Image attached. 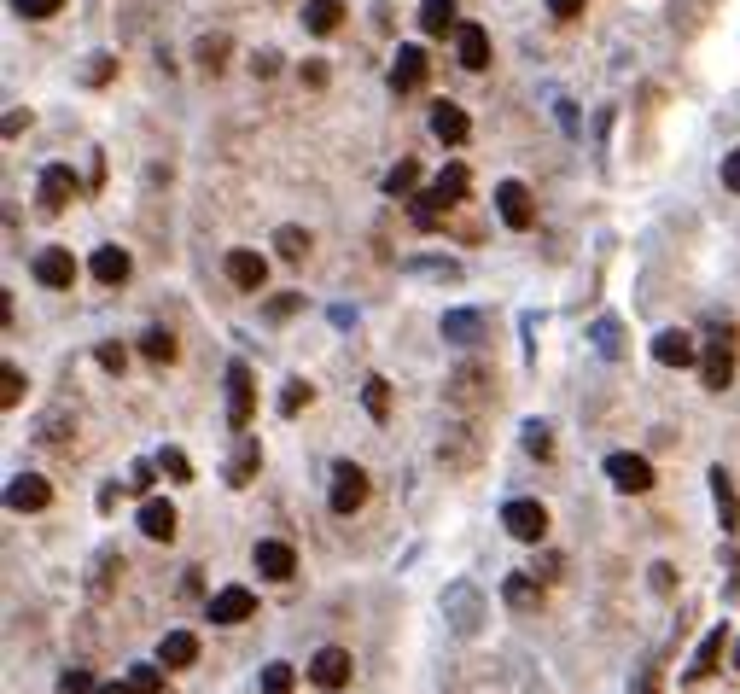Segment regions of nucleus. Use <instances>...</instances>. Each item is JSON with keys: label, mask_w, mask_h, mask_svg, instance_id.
<instances>
[{"label": "nucleus", "mask_w": 740, "mask_h": 694, "mask_svg": "<svg viewBox=\"0 0 740 694\" xmlns=\"http://www.w3.org/2000/svg\"><path fill=\"white\" fill-rule=\"evenodd\" d=\"M292 310H298V298H274V304H269V315H274V321H286Z\"/></svg>", "instance_id": "obj_57"}, {"label": "nucleus", "mask_w": 740, "mask_h": 694, "mask_svg": "<svg viewBox=\"0 0 740 694\" xmlns=\"http://www.w3.org/2000/svg\"><path fill=\"white\" fill-rule=\"evenodd\" d=\"M152 473H158V461H135L129 467V490H152Z\"/></svg>", "instance_id": "obj_48"}, {"label": "nucleus", "mask_w": 740, "mask_h": 694, "mask_svg": "<svg viewBox=\"0 0 740 694\" xmlns=\"http://www.w3.org/2000/svg\"><path fill=\"white\" fill-rule=\"evenodd\" d=\"M443 339H449V345H472V339H484V315H478V310H449V315H443Z\"/></svg>", "instance_id": "obj_28"}, {"label": "nucleus", "mask_w": 740, "mask_h": 694, "mask_svg": "<svg viewBox=\"0 0 740 694\" xmlns=\"http://www.w3.org/2000/svg\"><path fill=\"white\" fill-rule=\"evenodd\" d=\"M735 671H740V642H735Z\"/></svg>", "instance_id": "obj_59"}, {"label": "nucleus", "mask_w": 740, "mask_h": 694, "mask_svg": "<svg viewBox=\"0 0 740 694\" xmlns=\"http://www.w3.org/2000/svg\"><path fill=\"white\" fill-rule=\"evenodd\" d=\"M47 502H53V485L35 479V473H18V479L6 485V508H12V514H41Z\"/></svg>", "instance_id": "obj_15"}, {"label": "nucleus", "mask_w": 740, "mask_h": 694, "mask_svg": "<svg viewBox=\"0 0 740 694\" xmlns=\"http://www.w3.org/2000/svg\"><path fill=\"white\" fill-rule=\"evenodd\" d=\"M438 461H443V467H455V473L478 467V444L467 438V426H455V432H449V438L438 444Z\"/></svg>", "instance_id": "obj_24"}, {"label": "nucleus", "mask_w": 740, "mask_h": 694, "mask_svg": "<svg viewBox=\"0 0 740 694\" xmlns=\"http://www.w3.org/2000/svg\"><path fill=\"white\" fill-rule=\"evenodd\" d=\"M432 187H438V193L449 199V205H461V199L472 193V175H467V164H449V170H443L438 181H432Z\"/></svg>", "instance_id": "obj_33"}, {"label": "nucleus", "mask_w": 740, "mask_h": 694, "mask_svg": "<svg viewBox=\"0 0 740 694\" xmlns=\"http://www.w3.org/2000/svg\"><path fill=\"white\" fill-rule=\"evenodd\" d=\"M344 24V0H303V30L309 35H333Z\"/></svg>", "instance_id": "obj_25"}, {"label": "nucleus", "mask_w": 740, "mask_h": 694, "mask_svg": "<svg viewBox=\"0 0 740 694\" xmlns=\"http://www.w3.org/2000/svg\"><path fill=\"white\" fill-rule=\"evenodd\" d=\"M158 473H169L175 485H193V461L175 450V444H169V450H158Z\"/></svg>", "instance_id": "obj_37"}, {"label": "nucleus", "mask_w": 740, "mask_h": 694, "mask_svg": "<svg viewBox=\"0 0 740 694\" xmlns=\"http://www.w3.org/2000/svg\"><path fill=\"white\" fill-rule=\"evenodd\" d=\"M199 65L210 70V76L228 65V35H204V41H199Z\"/></svg>", "instance_id": "obj_39"}, {"label": "nucleus", "mask_w": 740, "mask_h": 694, "mask_svg": "<svg viewBox=\"0 0 740 694\" xmlns=\"http://www.w3.org/2000/svg\"><path fill=\"white\" fill-rule=\"evenodd\" d=\"M525 450L537 455V461H548V455H554V438H548V420H525Z\"/></svg>", "instance_id": "obj_41"}, {"label": "nucleus", "mask_w": 740, "mask_h": 694, "mask_svg": "<svg viewBox=\"0 0 740 694\" xmlns=\"http://www.w3.org/2000/svg\"><path fill=\"white\" fill-rule=\"evenodd\" d=\"M630 694H659V671L647 665V671H641V677H636V689H630Z\"/></svg>", "instance_id": "obj_55"}, {"label": "nucleus", "mask_w": 740, "mask_h": 694, "mask_svg": "<svg viewBox=\"0 0 740 694\" xmlns=\"http://www.w3.org/2000/svg\"><path fill=\"white\" fill-rule=\"evenodd\" d=\"M502 601L513 607V613H531V607H542V578H537V572H507Z\"/></svg>", "instance_id": "obj_21"}, {"label": "nucleus", "mask_w": 740, "mask_h": 694, "mask_svg": "<svg viewBox=\"0 0 740 694\" xmlns=\"http://www.w3.org/2000/svg\"><path fill=\"white\" fill-rule=\"evenodd\" d=\"M164 671H169L164 660H158V665H135V671H129V683H135L140 694H164Z\"/></svg>", "instance_id": "obj_40"}, {"label": "nucleus", "mask_w": 740, "mask_h": 694, "mask_svg": "<svg viewBox=\"0 0 740 694\" xmlns=\"http://www.w3.org/2000/svg\"><path fill=\"white\" fill-rule=\"evenodd\" d=\"M94 280H100V286H123V280H129V251H123V245H100V251H94Z\"/></svg>", "instance_id": "obj_26"}, {"label": "nucleus", "mask_w": 740, "mask_h": 694, "mask_svg": "<svg viewBox=\"0 0 740 694\" xmlns=\"http://www.w3.org/2000/svg\"><path fill=\"white\" fill-rule=\"evenodd\" d=\"M204 619L210 625H245V619H257V595L245 584H228V590H216L204 601Z\"/></svg>", "instance_id": "obj_4"}, {"label": "nucleus", "mask_w": 740, "mask_h": 694, "mask_svg": "<svg viewBox=\"0 0 740 694\" xmlns=\"http://www.w3.org/2000/svg\"><path fill=\"white\" fill-rule=\"evenodd\" d=\"M595 350H601V356H624V345H618V321H595Z\"/></svg>", "instance_id": "obj_46"}, {"label": "nucleus", "mask_w": 740, "mask_h": 694, "mask_svg": "<svg viewBox=\"0 0 740 694\" xmlns=\"http://www.w3.org/2000/svg\"><path fill=\"white\" fill-rule=\"evenodd\" d=\"M140 356H146V362H158V368H164V362H175V333H169V327L140 333Z\"/></svg>", "instance_id": "obj_32"}, {"label": "nucleus", "mask_w": 740, "mask_h": 694, "mask_svg": "<svg viewBox=\"0 0 740 694\" xmlns=\"http://www.w3.org/2000/svg\"><path fill=\"white\" fill-rule=\"evenodd\" d=\"M327 502H333V514H356V508L368 502V473H362L356 461H338L333 467V496H327Z\"/></svg>", "instance_id": "obj_9"}, {"label": "nucleus", "mask_w": 740, "mask_h": 694, "mask_svg": "<svg viewBox=\"0 0 740 694\" xmlns=\"http://www.w3.org/2000/svg\"><path fill=\"white\" fill-rule=\"evenodd\" d=\"M455 59L467 70H484L490 65V30L484 24H455Z\"/></svg>", "instance_id": "obj_18"}, {"label": "nucleus", "mask_w": 740, "mask_h": 694, "mask_svg": "<svg viewBox=\"0 0 740 694\" xmlns=\"http://www.w3.org/2000/svg\"><path fill=\"white\" fill-rule=\"evenodd\" d=\"M700 380L711 391H723V385L735 380V327H723L717 339H706V350H700Z\"/></svg>", "instance_id": "obj_3"}, {"label": "nucleus", "mask_w": 740, "mask_h": 694, "mask_svg": "<svg viewBox=\"0 0 740 694\" xmlns=\"http://www.w3.org/2000/svg\"><path fill=\"white\" fill-rule=\"evenodd\" d=\"M298 76H303V88H327V65H321V59H309Z\"/></svg>", "instance_id": "obj_52"}, {"label": "nucleus", "mask_w": 740, "mask_h": 694, "mask_svg": "<svg viewBox=\"0 0 740 694\" xmlns=\"http://www.w3.org/2000/svg\"><path fill=\"white\" fill-rule=\"evenodd\" d=\"M537 578H542V584H554V578H566V560H560V555H542Z\"/></svg>", "instance_id": "obj_53"}, {"label": "nucleus", "mask_w": 740, "mask_h": 694, "mask_svg": "<svg viewBox=\"0 0 740 694\" xmlns=\"http://www.w3.org/2000/svg\"><path fill=\"white\" fill-rule=\"evenodd\" d=\"M158 660H164L169 671L193 665V660H199V636H193V630H169V636H164V648H158Z\"/></svg>", "instance_id": "obj_27"}, {"label": "nucleus", "mask_w": 740, "mask_h": 694, "mask_svg": "<svg viewBox=\"0 0 740 694\" xmlns=\"http://www.w3.org/2000/svg\"><path fill=\"white\" fill-rule=\"evenodd\" d=\"M251 566H257L269 584H286V578L298 572V555H292V543H280V537H263V543L251 549Z\"/></svg>", "instance_id": "obj_12"}, {"label": "nucleus", "mask_w": 740, "mask_h": 694, "mask_svg": "<svg viewBox=\"0 0 740 694\" xmlns=\"http://www.w3.org/2000/svg\"><path fill=\"white\" fill-rule=\"evenodd\" d=\"M251 420H257V380H251L245 362H234V368H228V426L245 432Z\"/></svg>", "instance_id": "obj_5"}, {"label": "nucleus", "mask_w": 740, "mask_h": 694, "mask_svg": "<svg viewBox=\"0 0 740 694\" xmlns=\"http://www.w3.org/2000/svg\"><path fill=\"white\" fill-rule=\"evenodd\" d=\"M59 6H65V0H12V12H18V18H53Z\"/></svg>", "instance_id": "obj_47"}, {"label": "nucleus", "mask_w": 740, "mask_h": 694, "mask_svg": "<svg viewBox=\"0 0 740 694\" xmlns=\"http://www.w3.org/2000/svg\"><path fill=\"white\" fill-rule=\"evenodd\" d=\"M35 280L41 286H53V292H70L76 286V257H70L65 245H47V251H35Z\"/></svg>", "instance_id": "obj_11"}, {"label": "nucleus", "mask_w": 740, "mask_h": 694, "mask_svg": "<svg viewBox=\"0 0 740 694\" xmlns=\"http://www.w3.org/2000/svg\"><path fill=\"white\" fill-rule=\"evenodd\" d=\"M426 70H432L426 47H397V65H391V88H397V94H414V88L426 82Z\"/></svg>", "instance_id": "obj_17"}, {"label": "nucleus", "mask_w": 740, "mask_h": 694, "mask_svg": "<svg viewBox=\"0 0 740 694\" xmlns=\"http://www.w3.org/2000/svg\"><path fill=\"white\" fill-rule=\"evenodd\" d=\"M408 216H414V228H420V234H438L443 216H449V199H443L438 187H426V193H414V199H408Z\"/></svg>", "instance_id": "obj_20"}, {"label": "nucleus", "mask_w": 740, "mask_h": 694, "mask_svg": "<svg viewBox=\"0 0 740 694\" xmlns=\"http://www.w3.org/2000/svg\"><path fill=\"white\" fill-rule=\"evenodd\" d=\"M723 642H729V625L706 630V642H700V654H694V665H688V683H706L711 671H717V660H723Z\"/></svg>", "instance_id": "obj_23"}, {"label": "nucleus", "mask_w": 740, "mask_h": 694, "mask_svg": "<svg viewBox=\"0 0 740 694\" xmlns=\"http://www.w3.org/2000/svg\"><path fill=\"white\" fill-rule=\"evenodd\" d=\"M606 479H612V490H624V496H641V490H653V461L647 455H606Z\"/></svg>", "instance_id": "obj_6"}, {"label": "nucleus", "mask_w": 740, "mask_h": 694, "mask_svg": "<svg viewBox=\"0 0 740 694\" xmlns=\"http://www.w3.org/2000/svg\"><path fill=\"white\" fill-rule=\"evenodd\" d=\"M309 228H280V234H274V251H280V257H286V263H298V257H309Z\"/></svg>", "instance_id": "obj_35"}, {"label": "nucleus", "mask_w": 740, "mask_h": 694, "mask_svg": "<svg viewBox=\"0 0 740 694\" xmlns=\"http://www.w3.org/2000/svg\"><path fill=\"white\" fill-rule=\"evenodd\" d=\"M59 694H100V683H94L82 665H70L65 677H59Z\"/></svg>", "instance_id": "obj_45"}, {"label": "nucleus", "mask_w": 740, "mask_h": 694, "mask_svg": "<svg viewBox=\"0 0 740 694\" xmlns=\"http://www.w3.org/2000/svg\"><path fill=\"white\" fill-rule=\"evenodd\" d=\"M362 409H368L373 420H391V380H379V374H373V380L362 385Z\"/></svg>", "instance_id": "obj_34"}, {"label": "nucleus", "mask_w": 740, "mask_h": 694, "mask_svg": "<svg viewBox=\"0 0 740 694\" xmlns=\"http://www.w3.org/2000/svg\"><path fill=\"white\" fill-rule=\"evenodd\" d=\"M111 76H117V59H111V53H94V59L82 65V82H88V88H100V82H111Z\"/></svg>", "instance_id": "obj_43"}, {"label": "nucleus", "mask_w": 740, "mask_h": 694, "mask_svg": "<svg viewBox=\"0 0 740 694\" xmlns=\"http://www.w3.org/2000/svg\"><path fill=\"white\" fill-rule=\"evenodd\" d=\"M175 520H181V514H175V502H158V496L140 508V531H146L152 543H169V537H175Z\"/></svg>", "instance_id": "obj_22"}, {"label": "nucleus", "mask_w": 740, "mask_h": 694, "mask_svg": "<svg viewBox=\"0 0 740 694\" xmlns=\"http://www.w3.org/2000/svg\"><path fill=\"white\" fill-rule=\"evenodd\" d=\"M583 6H589V0H548V12H554V18H577Z\"/></svg>", "instance_id": "obj_54"}, {"label": "nucleus", "mask_w": 740, "mask_h": 694, "mask_svg": "<svg viewBox=\"0 0 740 694\" xmlns=\"http://www.w3.org/2000/svg\"><path fill=\"white\" fill-rule=\"evenodd\" d=\"M723 187H729V193H740V146L723 158Z\"/></svg>", "instance_id": "obj_51"}, {"label": "nucleus", "mask_w": 740, "mask_h": 694, "mask_svg": "<svg viewBox=\"0 0 740 694\" xmlns=\"http://www.w3.org/2000/svg\"><path fill=\"white\" fill-rule=\"evenodd\" d=\"M432 135H438L443 146H461V140L472 135V117L455 100H438V105H432Z\"/></svg>", "instance_id": "obj_19"}, {"label": "nucleus", "mask_w": 740, "mask_h": 694, "mask_svg": "<svg viewBox=\"0 0 740 694\" xmlns=\"http://www.w3.org/2000/svg\"><path fill=\"white\" fill-rule=\"evenodd\" d=\"M350 677H356V660H350V648H321V654L309 660V683H315V689H327V694L350 689Z\"/></svg>", "instance_id": "obj_7"}, {"label": "nucleus", "mask_w": 740, "mask_h": 694, "mask_svg": "<svg viewBox=\"0 0 740 694\" xmlns=\"http://www.w3.org/2000/svg\"><path fill=\"white\" fill-rule=\"evenodd\" d=\"M653 590H659V595L676 590V566H671V560H659V566H653Z\"/></svg>", "instance_id": "obj_49"}, {"label": "nucleus", "mask_w": 740, "mask_h": 694, "mask_svg": "<svg viewBox=\"0 0 740 694\" xmlns=\"http://www.w3.org/2000/svg\"><path fill=\"white\" fill-rule=\"evenodd\" d=\"M257 467H263V450H257V438H245V444H239L234 450V461H228V485H251V479H257Z\"/></svg>", "instance_id": "obj_30"}, {"label": "nucleus", "mask_w": 740, "mask_h": 694, "mask_svg": "<svg viewBox=\"0 0 740 694\" xmlns=\"http://www.w3.org/2000/svg\"><path fill=\"white\" fill-rule=\"evenodd\" d=\"M455 6H461V0H426V6H420V30L426 35L455 30Z\"/></svg>", "instance_id": "obj_31"}, {"label": "nucleus", "mask_w": 740, "mask_h": 694, "mask_svg": "<svg viewBox=\"0 0 740 694\" xmlns=\"http://www.w3.org/2000/svg\"><path fill=\"white\" fill-rule=\"evenodd\" d=\"M443 619H449L455 636H478V625H484V595L472 590V584H449L443 590Z\"/></svg>", "instance_id": "obj_2"}, {"label": "nucleus", "mask_w": 740, "mask_h": 694, "mask_svg": "<svg viewBox=\"0 0 740 694\" xmlns=\"http://www.w3.org/2000/svg\"><path fill=\"white\" fill-rule=\"evenodd\" d=\"M496 210H502V222L513 234H525V228L537 222V199H531L525 181H502V187H496Z\"/></svg>", "instance_id": "obj_8"}, {"label": "nucleus", "mask_w": 740, "mask_h": 694, "mask_svg": "<svg viewBox=\"0 0 740 694\" xmlns=\"http://www.w3.org/2000/svg\"><path fill=\"white\" fill-rule=\"evenodd\" d=\"M414 181H420V164H414V158H403L397 170L385 175V193H391V199H408V193H414Z\"/></svg>", "instance_id": "obj_36"}, {"label": "nucleus", "mask_w": 740, "mask_h": 694, "mask_svg": "<svg viewBox=\"0 0 740 694\" xmlns=\"http://www.w3.org/2000/svg\"><path fill=\"white\" fill-rule=\"evenodd\" d=\"M490 391H496V374L484 368V362H461L449 385H443V397H449V409H484L490 403Z\"/></svg>", "instance_id": "obj_1"}, {"label": "nucleus", "mask_w": 740, "mask_h": 694, "mask_svg": "<svg viewBox=\"0 0 740 694\" xmlns=\"http://www.w3.org/2000/svg\"><path fill=\"white\" fill-rule=\"evenodd\" d=\"M711 496H717V520H723V531H735V525H740V502H735V479H729L723 467H711Z\"/></svg>", "instance_id": "obj_29"}, {"label": "nucleus", "mask_w": 740, "mask_h": 694, "mask_svg": "<svg viewBox=\"0 0 740 694\" xmlns=\"http://www.w3.org/2000/svg\"><path fill=\"white\" fill-rule=\"evenodd\" d=\"M653 362H665V368H688V362H700V345H694V333H682V327H665V333L653 339Z\"/></svg>", "instance_id": "obj_16"}, {"label": "nucleus", "mask_w": 740, "mask_h": 694, "mask_svg": "<svg viewBox=\"0 0 740 694\" xmlns=\"http://www.w3.org/2000/svg\"><path fill=\"white\" fill-rule=\"evenodd\" d=\"M100 694H140V689H135V683H105Z\"/></svg>", "instance_id": "obj_58"}, {"label": "nucleus", "mask_w": 740, "mask_h": 694, "mask_svg": "<svg viewBox=\"0 0 740 694\" xmlns=\"http://www.w3.org/2000/svg\"><path fill=\"white\" fill-rule=\"evenodd\" d=\"M251 70H257V76H274V70H280V53H257V59H251Z\"/></svg>", "instance_id": "obj_56"}, {"label": "nucleus", "mask_w": 740, "mask_h": 694, "mask_svg": "<svg viewBox=\"0 0 740 694\" xmlns=\"http://www.w3.org/2000/svg\"><path fill=\"white\" fill-rule=\"evenodd\" d=\"M309 397H315V385H309V380H292L286 391H280V415H298Z\"/></svg>", "instance_id": "obj_44"}, {"label": "nucleus", "mask_w": 740, "mask_h": 694, "mask_svg": "<svg viewBox=\"0 0 740 694\" xmlns=\"http://www.w3.org/2000/svg\"><path fill=\"white\" fill-rule=\"evenodd\" d=\"M123 362H129L123 345H100V368H105V374H123Z\"/></svg>", "instance_id": "obj_50"}, {"label": "nucleus", "mask_w": 740, "mask_h": 694, "mask_svg": "<svg viewBox=\"0 0 740 694\" xmlns=\"http://www.w3.org/2000/svg\"><path fill=\"white\" fill-rule=\"evenodd\" d=\"M502 525H507V537H519V543H542L548 537V508L542 502H507Z\"/></svg>", "instance_id": "obj_10"}, {"label": "nucleus", "mask_w": 740, "mask_h": 694, "mask_svg": "<svg viewBox=\"0 0 740 694\" xmlns=\"http://www.w3.org/2000/svg\"><path fill=\"white\" fill-rule=\"evenodd\" d=\"M18 397H24V374L6 362V368H0V409H18Z\"/></svg>", "instance_id": "obj_42"}, {"label": "nucleus", "mask_w": 740, "mask_h": 694, "mask_svg": "<svg viewBox=\"0 0 740 694\" xmlns=\"http://www.w3.org/2000/svg\"><path fill=\"white\" fill-rule=\"evenodd\" d=\"M292 683H298V671H292L286 660L263 665V694H292Z\"/></svg>", "instance_id": "obj_38"}, {"label": "nucleus", "mask_w": 740, "mask_h": 694, "mask_svg": "<svg viewBox=\"0 0 740 694\" xmlns=\"http://www.w3.org/2000/svg\"><path fill=\"white\" fill-rule=\"evenodd\" d=\"M35 193H41V210H65L70 199H82V181H76V170H70V164H47Z\"/></svg>", "instance_id": "obj_13"}, {"label": "nucleus", "mask_w": 740, "mask_h": 694, "mask_svg": "<svg viewBox=\"0 0 740 694\" xmlns=\"http://www.w3.org/2000/svg\"><path fill=\"white\" fill-rule=\"evenodd\" d=\"M222 275L234 280L239 292H263L269 263H263V251H228V257H222Z\"/></svg>", "instance_id": "obj_14"}]
</instances>
